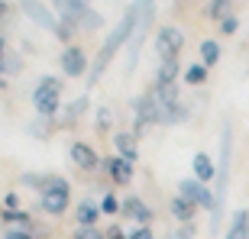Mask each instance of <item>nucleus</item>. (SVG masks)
<instances>
[{
  "mask_svg": "<svg viewBox=\"0 0 249 239\" xmlns=\"http://www.w3.org/2000/svg\"><path fill=\"white\" fill-rule=\"evenodd\" d=\"M139 13H142V3H139V0H133V3L126 7V13L120 17V23H117V26L107 33V39H104L101 52H97V58H94V65H91V71H88V87H94V84L101 81V74L107 71V65L113 62V55H117L120 49H126V46H129V39L136 36Z\"/></svg>",
  "mask_w": 249,
  "mask_h": 239,
  "instance_id": "obj_1",
  "label": "nucleus"
},
{
  "mask_svg": "<svg viewBox=\"0 0 249 239\" xmlns=\"http://www.w3.org/2000/svg\"><path fill=\"white\" fill-rule=\"evenodd\" d=\"M230 158H233V126L227 123L220 133V162H217V188H213V197H217V210L211 213V230H220V217H223V204H227V188H230Z\"/></svg>",
  "mask_w": 249,
  "mask_h": 239,
  "instance_id": "obj_2",
  "label": "nucleus"
},
{
  "mask_svg": "<svg viewBox=\"0 0 249 239\" xmlns=\"http://www.w3.org/2000/svg\"><path fill=\"white\" fill-rule=\"evenodd\" d=\"M39 207L49 217H62L68 207H71V184L65 181L62 175H49L42 191H39Z\"/></svg>",
  "mask_w": 249,
  "mask_h": 239,
  "instance_id": "obj_3",
  "label": "nucleus"
},
{
  "mask_svg": "<svg viewBox=\"0 0 249 239\" xmlns=\"http://www.w3.org/2000/svg\"><path fill=\"white\" fill-rule=\"evenodd\" d=\"M33 107H36L39 117L55 120L62 113V78H55V74L39 78L36 91H33Z\"/></svg>",
  "mask_w": 249,
  "mask_h": 239,
  "instance_id": "obj_4",
  "label": "nucleus"
},
{
  "mask_svg": "<svg viewBox=\"0 0 249 239\" xmlns=\"http://www.w3.org/2000/svg\"><path fill=\"white\" fill-rule=\"evenodd\" d=\"M58 13H62V23L68 29H84V33L104 29V17L97 10L88 7V0H65V7L58 10Z\"/></svg>",
  "mask_w": 249,
  "mask_h": 239,
  "instance_id": "obj_5",
  "label": "nucleus"
},
{
  "mask_svg": "<svg viewBox=\"0 0 249 239\" xmlns=\"http://www.w3.org/2000/svg\"><path fill=\"white\" fill-rule=\"evenodd\" d=\"M133 110H136V129H133V136H142L146 133V126H156V123H165V117H162V107H159L156 94H152V87H149L146 94H139L136 101H133Z\"/></svg>",
  "mask_w": 249,
  "mask_h": 239,
  "instance_id": "obj_6",
  "label": "nucleus"
},
{
  "mask_svg": "<svg viewBox=\"0 0 249 239\" xmlns=\"http://www.w3.org/2000/svg\"><path fill=\"white\" fill-rule=\"evenodd\" d=\"M178 197H185V201H191L194 207H204V210H217V197H213V191L207 188V184H201L197 178H181L178 181Z\"/></svg>",
  "mask_w": 249,
  "mask_h": 239,
  "instance_id": "obj_7",
  "label": "nucleus"
},
{
  "mask_svg": "<svg viewBox=\"0 0 249 239\" xmlns=\"http://www.w3.org/2000/svg\"><path fill=\"white\" fill-rule=\"evenodd\" d=\"M181 49H185V33L178 26H162L156 33V52L162 62H168V58H178L181 55Z\"/></svg>",
  "mask_w": 249,
  "mask_h": 239,
  "instance_id": "obj_8",
  "label": "nucleus"
},
{
  "mask_svg": "<svg viewBox=\"0 0 249 239\" xmlns=\"http://www.w3.org/2000/svg\"><path fill=\"white\" fill-rule=\"evenodd\" d=\"M19 7H23L29 23H36L39 29H49V33H58L62 19H58L55 13H52V7H46L42 0H19Z\"/></svg>",
  "mask_w": 249,
  "mask_h": 239,
  "instance_id": "obj_9",
  "label": "nucleus"
},
{
  "mask_svg": "<svg viewBox=\"0 0 249 239\" xmlns=\"http://www.w3.org/2000/svg\"><path fill=\"white\" fill-rule=\"evenodd\" d=\"M62 71L68 78H84V74L91 71V65H88V52H84L78 42L62 49Z\"/></svg>",
  "mask_w": 249,
  "mask_h": 239,
  "instance_id": "obj_10",
  "label": "nucleus"
},
{
  "mask_svg": "<svg viewBox=\"0 0 249 239\" xmlns=\"http://www.w3.org/2000/svg\"><path fill=\"white\" fill-rule=\"evenodd\" d=\"M120 213L123 217H129V220L136 223V226H152V207H149L142 197H136V194H129L126 201H120Z\"/></svg>",
  "mask_w": 249,
  "mask_h": 239,
  "instance_id": "obj_11",
  "label": "nucleus"
},
{
  "mask_svg": "<svg viewBox=\"0 0 249 239\" xmlns=\"http://www.w3.org/2000/svg\"><path fill=\"white\" fill-rule=\"evenodd\" d=\"M68 158H71V165H78L81 171L101 168V155L94 152V146H88V142H81V139H74L71 146H68Z\"/></svg>",
  "mask_w": 249,
  "mask_h": 239,
  "instance_id": "obj_12",
  "label": "nucleus"
},
{
  "mask_svg": "<svg viewBox=\"0 0 249 239\" xmlns=\"http://www.w3.org/2000/svg\"><path fill=\"white\" fill-rule=\"evenodd\" d=\"M104 171L110 175V181L113 184H120V188H126L129 181H133V162H126V158H120V155H110V158H104Z\"/></svg>",
  "mask_w": 249,
  "mask_h": 239,
  "instance_id": "obj_13",
  "label": "nucleus"
},
{
  "mask_svg": "<svg viewBox=\"0 0 249 239\" xmlns=\"http://www.w3.org/2000/svg\"><path fill=\"white\" fill-rule=\"evenodd\" d=\"M191 171H194L191 178H197V181L207 184V188L217 181V162H213L207 152H194V158H191Z\"/></svg>",
  "mask_w": 249,
  "mask_h": 239,
  "instance_id": "obj_14",
  "label": "nucleus"
},
{
  "mask_svg": "<svg viewBox=\"0 0 249 239\" xmlns=\"http://www.w3.org/2000/svg\"><path fill=\"white\" fill-rule=\"evenodd\" d=\"M223 239H249V210L246 207L233 210L230 223H227V230H223Z\"/></svg>",
  "mask_w": 249,
  "mask_h": 239,
  "instance_id": "obj_15",
  "label": "nucleus"
},
{
  "mask_svg": "<svg viewBox=\"0 0 249 239\" xmlns=\"http://www.w3.org/2000/svg\"><path fill=\"white\" fill-rule=\"evenodd\" d=\"M113 149H117V155H120V158H126V162L136 165V158H139V139L133 136V133H117V136H113Z\"/></svg>",
  "mask_w": 249,
  "mask_h": 239,
  "instance_id": "obj_16",
  "label": "nucleus"
},
{
  "mask_svg": "<svg viewBox=\"0 0 249 239\" xmlns=\"http://www.w3.org/2000/svg\"><path fill=\"white\" fill-rule=\"evenodd\" d=\"M101 220V204L94 201H81L78 210H74V226H97Z\"/></svg>",
  "mask_w": 249,
  "mask_h": 239,
  "instance_id": "obj_17",
  "label": "nucleus"
},
{
  "mask_svg": "<svg viewBox=\"0 0 249 239\" xmlns=\"http://www.w3.org/2000/svg\"><path fill=\"white\" fill-rule=\"evenodd\" d=\"M0 223L10 230H33V217L26 210H3L0 207Z\"/></svg>",
  "mask_w": 249,
  "mask_h": 239,
  "instance_id": "obj_18",
  "label": "nucleus"
},
{
  "mask_svg": "<svg viewBox=\"0 0 249 239\" xmlns=\"http://www.w3.org/2000/svg\"><path fill=\"white\" fill-rule=\"evenodd\" d=\"M178 74H181V65H178V58H168V62H162V65H159V71H156V87H168V84H175Z\"/></svg>",
  "mask_w": 249,
  "mask_h": 239,
  "instance_id": "obj_19",
  "label": "nucleus"
},
{
  "mask_svg": "<svg viewBox=\"0 0 249 239\" xmlns=\"http://www.w3.org/2000/svg\"><path fill=\"white\" fill-rule=\"evenodd\" d=\"M168 210H172V217H175L178 223H194V213H197V207H194L191 201H185V197H172V204H168Z\"/></svg>",
  "mask_w": 249,
  "mask_h": 239,
  "instance_id": "obj_20",
  "label": "nucleus"
},
{
  "mask_svg": "<svg viewBox=\"0 0 249 239\" xmlns=\"http://www.w3.org/2000/svg\"><path fill=\"white\" fill-rule=\"evenodd\" d=\"M88 107H91V97H88V94H81V97H78V101H71L68 103V110H65V126H71L74 120H81L84 113H88Z\"/></svg>",
  "mask_w": 249,
  "mask_h": 239,
  "instance_id": "obj_21",
  "label": "nucleus"
},
{
  "mask_svg": "<svg viewBox=\"0 0 249 239\" xmlns=\"http://www.w3.org/2000/svg\"><path fill=\"white\" fill-rule=\"evenodd\" d=\"M217 62H220V42L204 39V42H201V65H204V68H213Z\"/></svg>",
  "mask_w": 249,
  "mask_h": 239,
  "instance_id": "obj_22",
  "label": "nucleus"
},
{
  "mask_svg": "<svg viewBox=\"0 0 249 239\" xmlns=\"http://www.w3.org/2000/svg\"><path fill=\"white\" fill-rule=\"evenodd\" d=\"M207 71H211V68H204L201 62H197V65H188L185 74H181V81L191 84V87H201V84H207Z\"/></svg>",
  "mask_w": 249,
  "mask_h": 239,
  "instance_id": "obj_23",
  "label": "nucleus"
},
{
  "mask_svg": "<svg viewBox=\"0 0 249 239\" xmlns=\"http://www.w3.org/2000/svg\"><path fill=\"white\" fill-rule=\"evenodd\" d=\"M52 133H55V120L39 117L36 123H29V136H36V139H49Z\"/></svg>",
  "mask_w": 249,
  "mask_h": 239,
  "instance_id": "obj_24",
  "label": "nucleus"
},
{
  "mask_svg": "<svg viewBox=\"0 0 249 239\" xmlns=\"http://www.w3.org/2000/svg\"><path fill=\"white\" fill-rule=\"evenodd\" d=\"M71 239H107V230H101V226H74Z\"/></svg>",
  "mask_w": 249,
  "mask_h": 239,
  "instance_id": "obj_25",
  "label": "nucleus"
},
{
  "mask_svg": "<svg viewBox=\"0 0 249 239\" xmlns=\"http://www.w3.org/2000/svg\"><path fill=\"white\" fill-rule=\"evenodd\" d=\"M0 239H46V233L39 226H33V230H7Z\"/></svg>",
  "mask_w": 249,
  "mask_h": 239,
  "instance_id": "obj_26",
  "label": "nucleus"
},
{
  "mask_svg": "<svg viewBox=\"0 0 249 239\" xmlns=\"http://www.w3.org/2000/svg\"><path fill=\"white\" fill-rule=\"evenodd\" d=\"M94 123H97V133H110V126H113V113L107 110V107H97V117H94Z\"/></svg>",
  "mask_w": 249,
  "mask_h": 239,
  "instance_id": "obj_27",
  "label": "nucleus"
},
{
  "mask_svg": "<svg viewBox=\"0 0 249 239\" xmlns=\"http://www.w3.org/2000/svg\"><path fill=\"white\" fill-rule=\"evenodd\" d=\"M227 7H230V0H207V17L211 19H223L227 17Z\"/></svg>",
  "mask_w": 249,
  "mask_h": 239,
  "instance_id": "obj_28",
  "label": "nucleus"
},
{
  "mask_svg": "<svg viewBox=\"0 0 249 239\" xmlns=\"http://www.w3.org/2000/svg\"><path fill=\"white\" fill-rule=\"evenodd\" d=\"M49 175H39V171H26V175L19 178V181L26 184V188H36V191H42V184H46Z\"/></svg>",
  "mask_w": 249,
  "mask_h": 239,
  "instance_id": "obj_29",
  "label": "nucleus"
},
{
  "mask_svg": "<svg viewBox=\"0 0 249 239\" xmlns=\"http://www.w3.org/2000/svg\"><path fill=\"white\" fill-rule=\"evenodd\" d=\"M0 207H3V210H23V201H19L17 191H7V194H3V201H0Z\"/></svg>",
  "mask_w": 249,
  "mask_h": 239,
  "instance_id": "obj_30",
  "label": "nucleus"
},
{
  "mask_svg": "<svg viewBox=\"0 0 249 239\" xmlns=\"http://www.w3.org/2000/svg\"><path fill=\"white\" fill-rule=\"evenodd\" d=\"M101 213H120V201H117V194H104V201H101Z\"/></svg>",
  "mask_w": 249,
  "mask_h": 239,
  "instance_id": "obj_31",
  "label": "nucleus"
},
{
  "mask_svg": "<svg viewBox=\"0 0 249 239\" xmlns=\"http://www.w3.org/2000/svg\"><path fill=\"white\" fill-rule=\"evenodd\" d=\"M236 29H240V19L233 17V13H227V17L220 19V33H223V36H233Z\"/></svg>",
  "mask_w": 249,
  "mask_h": 239,
  "instance_id": "obj_32",
  "label": "nucleus"
},
{
  "mask_svg": "<svg viewBox=\"0 0 249 239\" xmlns=\"http://www.w3.org/2000/svg\"><path fill=\"white\" fill-rule=\"evenodd\" d=\"M194 233H197L194 223H178V230L172 233V239H194Z\"/></svg>",
  "mask_w": 249,
  "mask_h": 239,
  "instance_id": "obj_33",
  "label": "nucleus"
},
{
  "mask_svg": "<svg viewBox=\"0 0 249 239\" xmlns=\"http://www.w3.org/2000/svg\"><path fill=\"white\" fill-rule=\"evenodd\" d=\"M126 236L129 239H156V230H152V226H133Z\"/></svg>",
  "mask_w": 249,
  "mask_h": 239,
  "instance_id": "obj_34",
  "label": "nucleus"
},
{
  "mask_svg": "<svg viewBox=\"0 0 249 239\" xmlns=\"http://www.w3.org/2000/svg\"><path fill=\"white\" fill-rule=\"evenodd\" d=\"M7 71V42H3V36H0V74ZM0 87H3V81H0Z\"/></svg>",
  "mask_w": 249,
  "mask_h": 239,
  "instance_id": "obj_35",
  "label": "nucleus"
},
{
  "mask_svg": "<svg viewBox=\"0 0 249 239\" xmlns=\"http://www.w3.org/2000/svg\"><path fill=\"white\" fill-rule=\"evenodd\" d=\"M107 239H129L123 226H107Z\"/></svg>",
  "mask_w": 249,
  "mask_h": 239,
  "instance_id": "obj_36",
  "label": "nucleus"
},
{
  "mask_svg": "<svg viewBox=\"0 0 249 239\" xmlns=\"http://www.w3.org/2000/svg\"><path fill=\"white\" fill-rule=\"evenodd\" d=\"M3 13H7V0H0V17H3Z\"/></svg>",
  "mask_w": 249,
  "mask_h": 239,
  "instance_id": "obj_37",
  "label": "nucleus"
},
{
  "mask_svg": "<svg viewBox=\"0 0 249 239\" xmlns=\"http://www.w3.org/2000/svg\"><path fill=\"white\" fill-rule=\"evenodd\" d=\"M52 7H58V10H62V7H65V0H52Z\"/></svg>",
  "mask_w": 249,
  "mask_h": 239,
  "instance_id": "obj_38",
  "label": "nucleus"
}]
</instances>
